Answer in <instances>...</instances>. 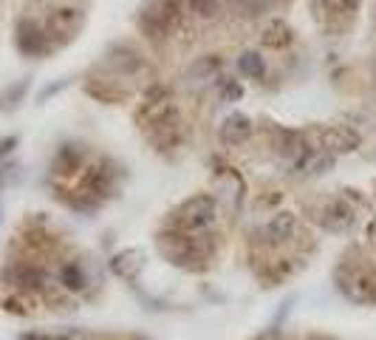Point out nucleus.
Listing matches in <instances>:
<instances>
[{"instance_id": "obj_1", "label": "nucleus", "mask_w": 376, "mask_h": 340, "mask_svg": "<svg viewBox=\"0 0 376 340\" xmlns=\"http://www.w3.org/2000/svg\"><path fill=\"white\" fill-rule=\"evenodd\" d=\"M184 0H148L139 9V29L153 40H164L181 20Z\"/></svg>"}, {"instance_id": "obj_2", "label": "nucleus", "mask_w": 376, "mask_h": 340, "mask_svg": "<svg viewBox=\"0 0 376 340\" xmlns=\"http://www.w3.org/2000/svg\"><path fill=\"white\" fill-rule=\"evenodd\" d=\"M215 218H218V204L207 193L190 196L187 201H181L173 213V224L178 233H207L209 227L215 224Z\"/></svg>"}, {"instance_id": "obj_3", "label": "nucleus", "mask_w": 376, "mask_h": 340, "mask_svg": "<svg viewBox=\"0 0 376 340\" xmlns=\"http://www.w3.org/2000/svg\"><path fill=\"white\" fill-rule=\"evenodd\" d=\"M82 23H85V12L80 6H57L43 20V29L49 34L51 45H65L80 34Z\"/></svg>"}, {"instance_id": "obj_4", "label": "nucleus", "mask_w": 376, "mask_h": 340, "mask_svg": "<svg viewBox=\"0 0 376 340\" xmlns=\"http://www.w3.org/2000/svg\"><path fill=\"white\" fill-rule=\"evenodd\" d=\"M14 45H17V52L26 54V57H45L54 49L49 34H45V29H43V23H37L34 17H20L17 20Z\"/></svg>"}, {"instance_id": "obj_5", "label": "nucleus", "mask_w": 376, "mask_h": 340, "mask_svg": "<svg viewBox=\"0 0 376 340\" xmlns=\"http://www.w3.org/2000/svg\"><path fill=\"white\" fill-rule=\"evenodd\" d=\"M3 281L14 292H29V295L49 289V275H45V269L37 264H29V261H12L3 272Z\"/></svg>"}, {"instance_id": "obj_6", "label": "nucleus", "mask_w": 376, "mask_h": 340, "mask_svg": "<svg viewBox=\"0 0 376 340\" xmlns=\"http://www.w3.org/2000/svg\"><path fill=\"white\" fill-rule=\"evenodd\" d=\"M274 150H277V156H280V162L289 165V168H294V170H305L309 159L317 153L300 131H280V139H277Z\"/></svg>"}, {"instance_id": "obj_7", "label": "nucleus", "mask_w": 376, "mask_h": 340, "mask_svg": "<svg viewBox=\"0 0 376 340\" xmlns=\"http://www.w3.org/2000/svg\"><path fill=\"white\" fill-rule=\"evenodd\" d=\"M340 289L354 304H376V278L365 269H340L337 272Z\"/></svg>"}, {"instance_id": "obj_8", "label": "nucleus", "mask_w": 376, "mask_h": 340, "mask_svg": "<svg viewBox=\"0 0 376 340\" xmlns=\"http://www.w3.org/2000/svg\"><path fill=\"white\" fill-rule=\"evenodd\" d=\"M360 133L354 128H345V125H328L320 131V150L328 156H342L360 148Z\"/></svg>"}, {"instance_id": "obj_9", "label": "nucleus", "mask_w": 376, "mask_h": 340, "mask_svg": "<svg viewBox=\"0 0 376 340\" xmlns=\"http://www.w3.org/2000/svg\"><path fill=\"white\" fill-rule=\"evenodd\" d=\"M320 221H322V227H325L328 233H348L351 227H354V221H357V210L351 207L348 201L334 199V201L325 204Z\"/></svg>"}, {"instance_id": "obj_10", "label": "nucleus", "mask_w": 376, "mask_h": 340, "mask_svg": "<svg viewBox=\"0 0 376 340\" xmlns=\"http://www.w3.org/2000/svg\"><path fill=\"white\" fill-rule=\"evenodd\" d=\"M249 136H252V120L246 117V113H241V111L229 113V117L221 122V139H224V145L238 148V145L249 142Z\"/></svg>"}, {"instance_id": "obj_11", "label": "nucleus", "mask_w": 376, "mask_h": 340, "mask_svg": "<svg viewBox=\"0 0 376 340\" xmlns=\"http://www.w3.org/2000/svg\"><path fill=\"white\" fill-rule=\"evenodd\" d=\"M297 236V216L283 210V213H277L269 218L266 224V241L269 244H286Z\"/></svg>"}, {"instance_id": "obj_12", "label": "nucleus", "mask_w": 376, "mask_h": 340, "mask_svg": "<svg viewBox=\"0 0 376 340\" xmlns=\"http://www.w3.org/2000/svg\"><path fill=\"white\" fill-rule=\"evenodd\" d=\"M108 63L119 71L122 77H133L145 68V57L139 54L136 49H130V45H116V49L108 54Z\"/></svg>"}, {"instance_id": "obj_13", "label": "nucleus", "mask_w": 376, "mask_h": 340, "mask_svg": "<svg viewBox=\"0 0 376 340\" xmlns=\"http://www.w3.org/2000/svg\"><path fill=\"white\" fill-rule=\"evenodd\" d=\"M82 159H85V150L82 145H62L54 156V165L51 170L57 176H74L80 168H82Z\"/></svg>"}, {"instance_id": "obj_14", "label": "nucleus", "mask_w": 376, "mask_h": 340, "mask_svg": "<svg viewBox=\"0 0 376 340\" xmlns=\"http://www.w3.org/2000/svg\"><path fill=\"white\" fill-rule=\"evenodd\" d=\"M221 71V57L215 54H207V57H198L190 68H187V82L196 85V82H213Z\"/></svg>"}, {"instance_id": "obj_15", "label": "nucleus", "mask_w": 376, "mask_h": 340, "mask_svg": "<svg viewBox=\"0 0 376 340\" xmlns=\"http://www.w3.org/2000/svg\"><path fill=\"white\" fill-rule=\"evenodd\" d=\"M110 267H113V272L119 278H128V281H133L136 275H139V269L145 267V261H142V253L139 249H128V253H119L113 261H110Z\"/></svg>"}, {"instance_id": "obj_16", "label": "nucleus", "mask_w": 376, "mask_h": 340, "mask_svg": "<svg viewBox=\"0 0 376 340\" xmlns=\"http://www.w3.org/2000/svg\"><path fill=\"white\" fill-rule=\"evenodd\" d=\"M60 284H62V289H68V292H82V289L88 286V275H85L82 264H80V261H65V264L60 267Z\"/></svg>"}, {"instance_id": "obj_17", "label": "nucleus", "mask_w": 376, "mask_h": 340, "mask_svg": "<svg viewBox=\"0 0 376 340\" xmlns=\"http://www.w3.org/2000/svg\"><path fill=\"white\" fill-rule=\"evenodd\" d=\"M261 43L266 45V49H283V45L292 43V29L286 26L283 20H272V23H266V29L261 34Z\"/></svg>"}, {"instance_id": "obj_18", "label": "nucleus", "mask_w": 376, "mask_h": 340, "mask_svg": "<svg viewBox=\"0 0 376 340\" xmlns=\"http://www.w3.org/2000/svg\"><path fill=\"white\" fill-rule=\"evenodd\" d=\"M238 71L246 77V80H261L266 74V60L261 52H244L238 57Z\"/></svg>"}, {"instance_id": "obj_19", "label": "nucleus", "mask_w": 376, "mask_h": 340, "mask_svg": "<svg viewBox=\"0 0 376 340\" xmlns=\"http://www.w3.org/2000/svg\"><path fill=\"white\" fill-rule=\"evenodd\" d=\"M277 6V0H235V9H238L241 17L255 20V17H263Z\"/></svg>"}, {"instance_id": "obj_20", "label": "nucleus", "mask_w": 376, "mask_h": 340, "mask_svg": "<svg viewBox=\"0 0 376 340\" xmlns=\"http://www.w3.org/2000/svg\"><path fill=\"white\" fill-rule=\"evenodd\" d=\"M187 3V9H190L196 17H201V20H209V17H215L218 14V0H184Z\"/></svg>"}, {"instance_id": "obj_21", "label": "nucleus", "mask_w": 376, "mask_h": 340, "mask_svg": "<svg viewBox=\"0 0 376 340\" xmlns=\"http://www.w3.org/2000/svg\"><path fill=\"white\" fill-rule=\"evenodd\" d=\"M320 3H322V9L331 17H348L351 12L357 9L360 0H320Z\"/></svg>"}, {"instance_id": "obj_22", "label": "nucleus", "mask_w": 376, "mask_h": 340, "mask_svg": "<svg viewBox=\"0 0 376 340\" xmlns=\"http://www.w3.org/2000/svg\"><path fill=\"white\" fill-rule=\"evenodd\" d=\"M26 88H29V80H20L17 85L3 91V94H0V108H14L23 100V94H26Z\"/></svg>"}, {"instance_id": "obj_23", "label": "nucleus", "mask_w": 376, "mask_h": 340, "mask_svg": "<svg viewBox=\"0 0 376 340\" xmlns=\"http://www.w3.org/2000/svg\"><path fill=\"white\" fill-rule=\"evenodd\" d=\"M221 94H224V100H238L244 94V88L235 80H221Z\"/></svg>"}, {"instance_id": "obj_24", "label": "nucleus", "mask_w": 376, "mask_h": 340, "mask_svg": "<svg viewBox=\"0 0 376 340\" xmlns=\"http://www.w3.org/2000/svg\"><path fill=\"white\" fill-rule=\"evenodd\" d=\"M20 340H68L65 335H49V332H26Z\"/></svg>"}, {"instance_id": "obj_25", "label": "nucleus", "mask_w": 376, "mask_h": 340, "mask_svg": "<svg viewBox=\"0 0 376 340\" xmlns=\"http://www.w3.org/2000/svg\"><path fill=\"white\" fill-rule=\"evenodd\" d=\"M17 145V136H9V139H3L0 142V159H3L6 153H12V148Z\"/></svg>"}, {"instance_id": "obj_26", "label": "nucleus", "mask_w": 376, "mask_h": 340, "mask_svg": "<svg viewBox=\"0 0 376 340\" xmlns=\"http://www.w3.org/2000/svg\"><path fill=\"white\" fill-rule=\"evenodd\" d=\"M368 241L376 247V218H371V224H368Z\"/></svg>"}, {"instance_id": "obj_27", "label": "nucleus", "mask_w": 376, "mask_h": 340, "mask_svg": "<svg viewBox=\"0 0 376 340\" xmlns=\"http://www.w3.org/2000/svg\"><path fill=\"white\" fill-rule=\"evenodd\" d=\"M309 340H331V337H322V335H312Z\"/></svg>"}]
</instances>
